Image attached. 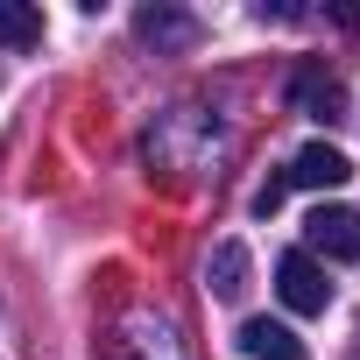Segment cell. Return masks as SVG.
<instances>
[{
    "label": "cell",
    "instance_id": "obj_1",
    "mask_svg": "<svg viewBox=\"0 0 360 360\" xmlns=\"http://www.w3.org/2000/svg\"><path fill=\"white\" fill-rule=\"evenodd\" d=\"M276 297H283L290 311H304V318H318V311L332 304V283H325V269L311 262V248H290V255L276 262Z\"/></svg>",
    "mask_w": 360,
    "mask_h": 360
},
{
    "label": "cell",
    "instance_id": "obj_2",
    "mask_svg": "<svg viewBox=\"0 0 360 360\" xmlns=\"http://www.w3.org/2000/svg\"><path fill=\"white\" fill-rule=\"evenodd\" d=\"M304 240L318 255H332V262H360V212L353 205H318L304 219Z\"/></svg>",
    "mask_w": 360,
    "mask_h": 360
},
{
    "label": "cell",
    "instance_id": "obj_3",
    "mask_svg": "<svg viewBox=\"0 0 360 360\" xmlns=\"http://www.w3.org/2000/svg\"><path fill=\"white\" fill-rule=\"evenodd\" d=\"M353 176V162L332 148V141H311V148H297V162L283 169V184H304V191H339Z\"/></svg>",
    "mask_w": 360,
    "mask_h": 360
},
{
    "label": "cell",
    "instance_id": "obj_4",
    "mask_svg": "<svg viewBox=\"0 0 360 360\" xmlns=\"http://www.w3.org/2000/svg\"><path fill=\"white\" fill-rule=\"evenodd\" d=\"M233 346H240L248 360H311V346H304L290 325H276V318H248V325L233 332Z\"/></svg>",
    "mask_w": 360,
    "mask_h": 360
},
{
    "label": "cell",
    "instance_id": "obj_5",
    "mask_svg": "<svg viewBox=\"0 0 360 360\" xmlns=\"http://www.w3.org/2000/svg\"><path fill=\"white\" fill-rule=\"evenodd\" d=\"M290 99H297V113L304 120H346V92H339V78H325V71H297V85H290Z\"/></svg>",
    "mask_w": 360,
    "mask_h": 360
},
{
    "label": "cell",
    "instance_id": "obj_6",
    "mask_svg": "<svg viewBox=\"0 0 360 360\" xmlns=\"http://www.w3.org/2000/svg\"><path fill=\"white\" fill-rule=\"evenodd\" d=\"M205 290H212L219 304L248 297V248H240V240H219V248H212V262H205Z\"/></svg>",
    "mask_w": 360,
    "mask_h": 360
},
{
    "label": "cell",
    "instance_id": "obj_7",
    "mask_svg": "<svg viewBox=\"0 0 360 360\" xmlns=\"http://www.w3.org/2000/svg\"><path fill=\"white\" fill-rule=\"evenodd\" d=\"M134 29H141L155 50H184V43H198V22H191V15H176V8H141Z\"/></svg>",
    "mask_w": 360,
    "mask_h": 360
},
{
    "label": "cell",
    "instance_id": "obj_8",
    "mask_svg": "<svg viewBox=\"0 0 360 360\" xmlns=\"http://www.w3.org/2000/svg\"><path fill=\"white\" fill-rule=\"evenodd\" d=\"M29 43H43V8L0 0V50H29Z\"/></svg>",
    "mask_w": 360,
    "mask_h": 360
},
{
    "label": "cell",
    "instance_id": "obj_9",
    "mask_svg": "<svg viewBox=\"0 0 360 360\" xmlns=\"http://www.w3.org/2000/svg\"><path fill=\"white\" fill-rule=\"evenodd\" d=\"M283 191H290V184H283V176H269V184H262V191H255V219H269V212H276V205H283Z\"/></svg>",
    "mask_w": 360,
    "mask_h": 360
},
{
    "label": "cell",
    "instance_id": "obj_10",
    "mask_svg": "<svg viewBox=\"0 0 360 360\" xmlns=\"http://www.w3.org/2000/svg\"><path fill=\"white\" fill-rule=\"evenodd\" d=\"M353 360H360V353H353Z\"/></svg>",
    "mask_w": 360,
    "mask_h": 360
}]
</instances>
